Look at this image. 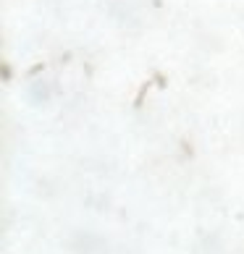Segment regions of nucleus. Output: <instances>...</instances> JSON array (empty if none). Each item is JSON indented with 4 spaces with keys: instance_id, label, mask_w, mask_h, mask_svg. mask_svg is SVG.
<instances>
[]
</instances>
